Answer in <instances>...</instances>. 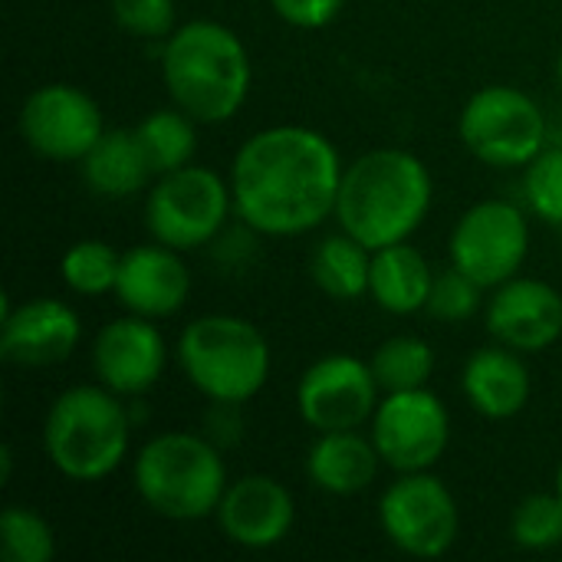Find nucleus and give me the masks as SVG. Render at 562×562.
Returning <instances> with one entry per match:
<instances>
[{"label": "nucleus", "mask_w": 562, "mask_h": 562, "mask_svg": "<svg viewBox=\"0 0 562 562\" xmlns=\"http://www.w3.org/2000/svg\"><path fill=\"white\" fill-rule=\"evenodd\" d=\"M336 145L310 125L254 132L231 161L234 214L263 237H300L336 214L342 184Z\"/></svg>", "instance_id": "obj_1"}, {"label": "nucleus", "mask_w": 562, "mask_h": 562, "mask_svg": "<svg viewBox=\"0 0 562 562\" xmlns=\"http://www.w3.org/2000/svg\"><path fill=\"white\" fill-rule=\"evenodd\" d=\"M435 181L428 165L405 148H372L346 165L336 221L369 250L408 240L428 217Z\"/></svg>", "instance_id": "obj_2"}, {"label": "nucleus", "mask_w": 562, "mask_h": 562, "mask_svg": "<svg viewBox=\"0 0 562 562\" xmlns=\"http://www.w3.org/2000/svg\"><path fill=\"white\" fill-rule=\"evenodd\" d=\"M161 79L178 109L201 125L231 122L254 82L244 40L217 20H188L161 46Z\"/></svg>", "instance_id": "obj_3"}, {"label": "nucleus", "mask_w": 562, "mask_h": 562, "mask_svg": "<svg viewBox=\"0 0 562 562\" xmlns=\"http://www.w3.org/2000/svg\"><path fill=\"white\" fill-rule=\"evenodd\" d=\"M132 441V415L122 395L99 385H72L53 398L43 418V451L49 464L76 484L112 477Z\"/></svg>", "instance_id": "obj_4"}, {"label": "nucleus", "mask_w": 562, "mask_h": 562, "mask_svg": "<svg viewBox=\"0 0 562 562\" xmlns=\"http://www.w3.org/2000/svg\"><path fill=\"white\" fill-rule=\"evenodd\" d=\"M132 481L145 507L175 524L214 517L231 484L221 448L191 431H161L148 438L135 454Z\"/></svg>", "instance_id": "obj_5"}, {"label": "nucleus", "mask_w": 562, "mask_h": 562, "mask_svg": "<svg viewBox=\"0 0 562 562\" xmlns=\"http://www.w3.org/2000/svg\"><path fill=\"white\" fill-rule=\"evenodd\" d=\"M184 379L214 405H247L270 379L273 352L260 326L234 313H207L178 336Z\"/></svg>", "instance_id": "obj_6"}, {"label": "nucleus", "mask_w": 562, "mask_h": 562, "mask_svg": "<svg viewBox=\"0 0 562 562\" xmlns=\"http://www.w3.org/2000/svg\"><path fill=\"white\" fill-rule=\"evenodd\" d=\"M234 211L231 181L201 165L158 175L145 198V227L151 240L175 250H198L221 237Z\"/></svg>", "instance_id": "obj_7"}, {"label": "nucleus", "mask_w": 562, "mask_h": 562, "mask_svg": "<svg viewBox=\"0 0 562 562\" xmlns=\"http://www.w3.org/2000/svg\"><path fill=\"white\" fill-rule=\"evenodd\" d=\"M458 135L491 168H527L547 148V115L517 86H484L464 102Z\"/></svg>", "instance_id": "obj_8"}, {"label": "nucleus", "mask_w": 562, "mask_h": 562, "mask_svg": "<svg viewBox=\"0 0 562 562\" xmlns=\"http://www.w3.org/2000/svg\"><path fill=\"white\" fill-rule=\"evenodd\" d=\"M379 524L389 543L405 557L438 560L461 533V510L441 477L431 471H412L385 487Z\"/></svg>", "instance_id": "obj_9"}, {"label": "nucleus", "mask_w": 562, "mask_h": 562, "mask_svg": "<svg viewBox=\"0 0 562 562\" xmlns=\"http://www.w3.org/2000/svg\"><path fill=\"white\" fill-rule=\"evenodd\" d=\"M451 267L468 273L484 290H494L520 273L530 254V224L514 201H477L468 207L448 240Z\"/></svg>", "instance_id": "obj_10"}, {"label": "nucleus", "mask_w": 562, "mask_h": 562, "mask_svg": "<svg viewBox=\"0 0 562 562\" xmlns=\"http://www.w3.org/2000/svg\"><path fill=\"white\" fill-rule=\"evenodd\" d=\"M369 435L382 454V464L392 471H431L451 445V415L428 385L412 392H385L369 422Z\"/></svg>", "instance_id": "obj_11"}, {"label": "nucleus", "mask_w": 562, "mask_h": 562, "mask_svg": "<svg viewBox=\"0 0 562 562\" xmlns=\"http://www.w3.org/2000/svg\"><path fill=\"white\" fill-rule=\"evenodd\" d=\"M20 138L49 161H82L102 138L105 119L99 102L72 82H46L33 89L16 115Z\"/></svg>", "instance_id": "obj_12"}, {"label": "nucleus", "mask_w": 562, "mask_h": 562, "mask_svg": "<svg viewBox=\"0 0 562 562\" xmlns=\"http://www.w3.org/2000/svg\"><path fill=\"white\" fill-rule=\"evenodd\" d=\"M379 382L366 359L333 352L316 359L296 385L300 418L319 431H352L372 422L379 408Z\"/></svg>", "instance_id": "obj_13"}, {"label": "nucleus", "mask_w": 562, "mask_h": 562, "mask_svg": "<svg viewBox=\"0 0 562 562\" xmlns=\"http://www.w3.org/2000/svg\"><path fill=\"white\" fill-rule=\"evenodd\" d=\"M168 366V346L155 319L125 313L105 323L92 342V372L115 395H145Z\"/></svg>", "instance_id": "obj_14"}, {"label": "nucleus", "mask_w": 562, "mask_h": 562, "mask_svg": "<svg viewBox=\"0 0 562 562\" xmlns=\"http://www.w3.org/2000/svg\"><path fill=\"white\" fill-rule=\"evenodd\" d=\"M82 339L79 313L49 296L20 303L16 310L3 303L0 319V356L20 369H46L66 362Z\"/></svg>", "instance_id": "obj_15"}, {"label": "nucleus", "mask_w": 562, "mask_h": 562, "mask_svg": "<svg viewBox=\"0 0 562 562\" xmlns=\"http://www.w3.org/2000/svg\"><path fill=\"white\" fill-rule=\"evenodd\" d=\"M214 517L231 543L244 550H273L296 524V501L277 477L244 474L227 484Z\"/></svg>", "instance_id": "obj_16"}, {"label": "nucleus", "mask_w": 562, "mask_h": 562, "mask_svg": "<svg viewBox=\"0 0 562 562\" xmlns=\"http://www.w3.org/2000/svg\"><path fill=\"white\" fill-rule=\"evenodd\" d=\"M487 333L517 352H543L562 339V293L547 280L514 277L494 286L487 303Z\"/></svg>", "instance_id": "obj_17"}, {"label": "nucleus", "mask_w": 562, "mask_h": 562, "mask_svg": "<svg viewBox=\"0 0 562 562\" xmlns=\"http://www.w3.org/2000/svg\"><path fill=\"white\" fill-rule=\"evenodd\" d=\"M188 293L191 270L181 260V250L151 240L122 254L115 296L125 313L145 319H168L188 303Z\"/></svg>", "instance_id": "obj_18"}, {"label": "nucleus", "mask_w": 562, "mask_h": 562, "mask_svg": "<svg viewBox=\"0 0 562 562\" xmlns=\"http://www.w3.org/2000/svg\"><path fill=\"white\" fill-rule=\"evenodd\" d=\"M461 389L477 415L491 422H507L527 408L533 395V379L524 362V352L497 342V346L477 349L464 362Z\"/></svg>", "instance_id": "obj_19"}, {"label": "nucleus", "mask_w": 562, "mask_h": 562, "mask_svg": "<svg viewBox=\"0 0 562 562\" xmlns=\"http://www.w3.org/2000/svg\"><path fill=\"white\" fill-rule=\"evenodd\" d=\"M382 464L372 435L352 431H319L306 451V477L316 491L329 497H356L369 491Z\"/></svg>", "instance_id": "obj_20"}, {"label": "nucleus", "mask_w": 562, "mask_h": 562, "mask_svg": "<svg viewBox=\"0 0 562 562\" xmlns=\"http://www.w3.org/2000/svg\"><path fill=\"white\" fill-rule=\"evenodd\" d=\"M79 168L89 191L105 201L132 198L145 191L155 178L135 128H105L102 138L89 148V155L79 161Z\"/></svg>", "instance_id": "obj_21"}, {"label": "nucleus", "mask_w": 562, "mask_h": 562, "mask_svg": "<svg viewBox=\"0 0 562 562\" xmlns=\"http://www.w3.org/2000/svg\"><path fill=\"white\" fill-rule=\"evenodd\" d=\"M435 283V270L428 257L408 240L372 250L369 296L379 310L392 316H412L428 306V293Z\"/></svg>", "instance_id": "obj_22"}, {"label": "nucleus", "mask_w": 562, "mask_h": 562, "mask_svg": "<svg viewBox=\"0 0 562 562\" xmlns=\"http://www.w3.org/2000/svg\"><path fill=\"white\" fill-rule=\"evenodd\" d=\"M313 283L333 296V300H359L369 293V273H372V250L359 244L352 234L339 231L313 250L310 260Z\"/></svg>", "instance_id": "obj_23"}, {"label": "nucleus", "mask_w": 562, "mask_h": 562, "mask_svg": "<svg viewBox=\"0 0 562 562\" xmlns=\"http://www.w3.org/2000/svg\"><path fill=\"white\" fill-rule=\"evenodd\" d=\"M135 135L148 155V165L158 175H168V171H178L184 165L194 161V151H198V122L171 105V109H155L148 112L138 125H135Z\"/></svg>", "instance_id": "obj_24"}, {"label": "nucleus", "mask_w": 562, "mask_h": 562, "mask_svg": "<svg viewBox=\"0 0 562 562\" xmlns=\"http://www.w3.org/2000/svg\"><path fill=\"white\" fill-rule=\"evenodd\" d=\"M382 392L425 389L435 375V349L422 336H392L369 359Z\"/></svg>", "instance_id": "obj_25"}, {"label": "nucleus", "mask_w": 562, "mask_h": 562, "mask_svg": "<svg viewBox=\"0 0 562 562\" xmlns=\"http://www.w3.org/2000/svg\"><path fill=\"white\" fill-rule=\"evenodd\" d=\"M122 254H115L105 240L86 237L66 247L59 260V277L69 293L76 296H105L115 293Z\"/></svg>", "instance_id": "obj_26"}, {"label": "nucleus", "mask_w": 562, "mask_h": 562, "mask_svg": "<svg viewBox=\"0 0 562 562\" xmlns=\"http://www.w3.org/2000/svg\"><path fill=\"white\" fill-rule=\"evenodd\" d=\"M0 547L7 562H49L56 557V533L30 507H7L0 517Z\"/></svg>", "instance_id": "obj_27"}, {"label": "nucleus", "mask_w": 562, "mask_h": 562, "mask_svg": "<svg viewBox=\"0 0 562 562\" xmlns=\"http://www.w3.org/2000/svg\"><path fill=\"white\" fill-rule=\"evenodd\" d=\"M510 537L520 550L547 553L562 547V501L560 494H530L517 504L510 517Z\"/></svg>", "instance_id": "obj_28"}, {"label": "nucleus", "mask_w": 562, "mask_h": 562, "mask_svg": "<svg viewBox=\"0 0 562 562\" xmlns=\"http://www.w3.org/2000/svg\"><path fill=\"white\" fill-rule=\"evenodd\" d=\"M524 194L537 217L562 227V148H543L524 168Z\"/></svg>", "instance_id": "obj_29"}, {"label": "nucleus", "mask_w": 562, "mask_h": 562, "mask_svg": "<svg viewBox=\"0 0 562 562\" xmlns=\"http://www.w3.org/2000/svg\"><path fill=\"white\" fill-rule=\"evenodd\" d=\"M481 293H484L481 283H474L468 273L451 267V270L435 273L425 310L441 323H468L481 310Z\"/></svg>", "instance_id": "obj_30"}, {"label": "nucleus", "mask_w": 562, "mask_h": 562, "mask_svg": "<svg viewBox=\"0 0 562 562\" xmlns=\"http://www.w3.org/2000/svg\"><path fill=\"white\" fill-rule=\"evenodd\" d=\"M115 23L138 40H168L178 26L175 0H109Z\"/></svg>", "instance_id": "obj_31"}, {"label": "nucleus", "mask_w": 562, "mask_h": 562, "mask_svg": "<svg viewBox=\"0 0 562 562\" xmlns=\"http://www.w3.org/2000/svg\"><path fill=\"white\" fill-rule=\"evenodd\" d=\"M270 7L296 30H323L342 13L346 0H270Z\"/></svg>", "instance_id": "obj_32"}, {"label": "nucleus", "mask_w": 562, "mask_h": 562, "mask_svg": "<svg viewBox=\"0 0 562 562\" xmlns=\"http://www.w3.org/2000/svg\"><path fill=\"white\" fill-rule=\"evenodd\" d=\"M553 491L560 494V501H562V461H560V468H557V484H553Z\"/></svg>", "instance_id": "obj_33"}, {"label": "nucleus", "mask_w": 562, "mask_h": 562, "mask_svg": "<svg viewBox=\"0 0 562 562\" xmlns=\"http://www.w3.org/2000/svg\"><path fill=\"white\" fill-rule=\"evenodd\" d=\"M557 76H560V82H562V49H560V63H557Z\"/></svg>", "instance_id": "obj_34"}]
</instances>
